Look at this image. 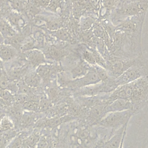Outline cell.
Returning <instances> with one entry per match:
<instances>
[{"instance_id": "11", "label": "cell", "mask_w": 148, "mask_h": 148, "mask_svg": "<svg viewBox=\"0 0 148 148\" xmlns=\"http://www.w3.org/2000/svg\"><path fill=\"white\" fill-rule=\"evenodd\" d=\"M128 123L121 127L116 132L114 135L106 142L105 148H118L121 142L124 133L126 131Z\"/></svg>"}, {"instance_id": "27", "label": "cell", "mask_w": 148, "mask_h": 148, "mask_svg": "<svg viewBox=\"0 0 148 148\" xmlns=\"http://www.w3.org/2000/svg\"><path fill=\"white\" fill-rule=\"evenodd\" d=\"M10 80L6 71L4 68L1 69L0 71V88L6 89Z\"/></svg>"}, {"instance_id": "35", "label": "cell", "mask_w": 148, "mask_h": 148, "mask_svg": "<svg viewBox=\"0 0 148 148\" xmlns=\"http://www.w3.org/2000/svg\"><path fill=\"white\" fill-rule=\"evenodd\" d=\"M3 42H4V38L0 32V42L1 43H3Z\"/></svg>"}, {"instance_id": "4", "label": "cell", "mask_w": 148, "mask_h": 148, "mask_svg": "<svg viewBox=\"0 0 148 148\" xmlns=\"http://www.w3.org/2000/svg\"><path fill=\"white\" fill-rule=\"evenodd\" d=\"M101 81L102 80L95 68L94 65H91L89 71L85 75L75 79L63 80V85L66 86L68 88L76 90L84 87L95 84Z\"/></svg>"}, {"instance_id": "17", "label": "cell", "mask_w": 148, "mask_h": 148, "mask_svg": "<svg viewBox=\"0 0 148 148\" xmlns=\"http://www.w3.org/2000/svg\"><path fill=\"white\" fill-rule=\"evenodd\" d=\"M57 67V66H53L51 64L45 63L37 66L36 72L42 79H47L56 71Z\"/></svg>"}, {"instance_id": "25", "label": "cell", "mask_w": 148, "mask_h": 148, "mask_svg": "<svg viewBox=\"0 0 148 148\" xmlns=\"http://www.w3.org/2000/svg\"><path fill=\"white\" fill-rule=\"evenodd\" d=\"M40 136L38 133L34 132L25 139V142L30 148H34L36 146Z\"/></svg>"}, {"instance_id": "31", "label": "cell", "mask_w": 148, "mask_h": 148, "mask_svg": "<svg viewBox=\"0 0 148 148\" xmlns=\"http://www.w3.org/2000/svg\"><path fill=\"white\" fill-rule=\"evenodd\" d=\"M60 6V0H50L49 5H47V8L49 10L51 11L56 12L58 8H59Z\"/></svg>"}, {"instance_id": "6", "label": "cell", "mask_w": 148, "mask_h": 148, "mask_svg": "<svg viewBox=\"0 0 148 148\" xmlns=\"http://www.w3.org/2000/svg\"><path fill=\"white\" fill-rule=\"evenodd\" d=\"M125 110H133L132 103L127 99L118 98L108 105H105L104 113L105 115L109 112H119ZM135 112V111H134Z\"/></svg>"}, {"instance_id": "15", "label": "cell", "mask_w": 148, "mask_h": 148, "mask_svg": "<svg viewBox=\"0 0 148 148\" xmlns=\"http://www.w3.org/2000/svg\"><path fill=\"white\" fill-rule=\"evenodd\" d=\"M23 79L24 82L32 88L38 87L42 81L41 77L36 73V72L27 73Z\"/></svg>"}, {"instance_id": "18", "label": "cell", "mask_w": 148, "mask_h": 148, "mask_svg": "<svg viewBox=\"0 0 148 148\" xmlns=\"http://www.w3.org/2000/svg\"><path fill=\"white\" fill-rule=\"evenodd\" d=\"M27 69L24 67H14L6 71L10 80H18L21 79L26 73Z\"/></svg>"}, {"instance_id": "24", "label": "cell", "mask_w": 148, "mask_h": 148, "mask_svg": "<svg viewBox=\"0 0 148 148\" xmlns=\"http://www.w3.org/2000/svg\"><path fill=\"white\" fill-rule=\"evenodd\" d=\"M39 100H36V99L28 100L22 104L23 108L29 112H38L39 111Z\"/></svg>"}, {"instance_id": "37", "label": "cell", "mask_w": 148, "mask_h": 148, "mask_svg": "<svg viewBox=\"0 0 148 148\" xmlns=\"http://www.w3.org/2000/svg\"><path fill=\"white\" fill-rule=\"evenodd\" d=\"M1 44H2V43H1V42H0V45H1Z\"/></svg>"}, {"instance_id": "28", "label": "cell", "mask_w": 148, "mask_h": 148, "mask_svg": "<svg viewBox=\"0 0 148 148\" xmlns=\"http://www.w3.org/2000/svg\"><path fill=\"white\" fill-rule=\"evenodd\" d=\"M0 99L6 102H10L14 101V95L7 89L0 88Z\"/></svg>"}, {"instance_id": "12", "label": "cell", "mask_w": 148, "mask_h": 148, "mask_svg": "<svg viewBox=\"0 0 148 148\" xmlns=\"http://www.w3.org/2000/svg\"><path fill=\"white\" fill-rule=\"evenodd\" d=\"M6 20L17 31H21V29L25 26V21L21 14L16 12H10L8 14Z\"/></svg>"}, {"instance_id": "32", "label": "cell", "mask_w": 148, "mask_h": 148, "mask_svg": "<svg viewBox=\"0 0 148 148\" xmlns=\"http://www.w3.org/2000/svg\"><path fill=\"white\" fill-rule=\"evenodd\" d=\"M37 148H46V140L44 138H40L37 145Z\"/></svg>"}, {"instance_id": "10", "label": "cell", "mask_w": 148, "mask_h": 148, "mask_svg": "<svg viewBox=\"0 0 148 148\" xmlns=\"http://www.w3.org/2000/svg\"><path fill=\"white\" fill-rule=\"evenodd\" d=\"M91 66L85 61H80L71 71L69 79H75L83 76L89 71Z\"/></svg>"}, {"instance_id": "33", "label": "cell", "mask_w": 148, "mask_h": 148, "mask_svg": "<svg viewBox=\"0 0 148 148\" xmlns=\"http://www.w3.org/2000/svg\"><path fill=\"white\" fill-rule=\"evenodd\" d=\"M125 134H126V131H125V132L124 133V134H123V138H122V139H121V142H120V145H119V146L118 148H123V144H124V139H125Z\"/></svg>"}, {"instance_id": "29", "label": "cell", "mask_w": 148, "mask_h": 148, "mask_svg": "<svg viewBox=\"0 0 148 148\" xmlns=\"http://www.w3.org/2000/svg\"><path fill=\"white\" fill-rule=\"evenodd\" d=\"M82 56L84 60L91 65L97 64L93 53H91L88 50H84L82 53Z\"/></svg>"}, {"instance_id": "19", "label": "cell", "mask_w": 148, "mask_h": 148, "mask_svg": "<svg viewBox=\"0 0 148 148\" xmlns=\"http://www.w3.org/2000/svg\"><path fill=\"white\" fill-rule=\"evenodd\" d=\"M42 18L45 21V24L46 28L49 30L53 31L61 28L62 23L60 19L57 18Z\"/></svg>"}, {"instance_id": "1", "label": "cell", "mask_w": 148, "mask_h": 148, "mask_svg": "<svg viewBox=\"0 0 148 148\" xmlns=\"http://www.w3.org/2000/svg\"><path fill=\"white\" fill-rule=\"evenodd\" d=\"M118 98L130 101L133 105V110L138 112L148 104V76L117 87L109 94L105 105Z\"/></svg>"}, {"instance_id": "23", "label": "cell", "mask_w": 148, "mask_h": 148, "mask_svg": "<svg viewBox=\"0 0 148 148\" xmlns=\"http://www.w3.org/2000/svg\"><path fill=\"white\" fill-rule=\"evenodd\" d=\"M25 139L23 134H17L10 140L5 148H21Z\"/></svg>"}, {"instance_id": "3", "label": "cell", "mask_w": 148, "mask_h": 148, "mask_svg": "<svg viewBox=\"0 0 148 148\" xmlns=\"http://www.w3.org/2000/svg\"><path fill=\"white\" fill-rule=\"evenodd\" d=\"M136 113L132 110H125L106 113L97 123L106 128H119L128 123L131 117Z\"/></svg>"}, {"instance_id": "8", "label": "cell", "mask_w": 148, "mask_h": 148, "mask_svg": "<svg viewBox=\"0 0 148 148\" xmlns=\"http://www.w3.org/2000/svg\"><path fill=\"white\" fill-rule=\"evenodd\" d=\"M18 52L16 49L9 45L2 43L0 45V59L2 62L13 60L17 56Z\"/></svg>"}, {"instance_id": "21", "label": "cell", "mask_w": 148, "mask_h": 148, "mask_svg": "<svg viewBox=\"0 0 148 148\" xmlns=\"http://www.w3.org/2000/svg\"><path fill=\"white\" fill-rule=\"evenodd\" d=\"M17 84L18 86V92L17 94H23L27 95H34L33 94V89L28 86L23 80V79L17 80Z\"/></svg>"}, {"instance_id": "5", "label": "cell", "mask_w": 148, "mask_h": 148, "mask_svg": "<svg viewBox=\"0 0 148 148\" xmlns=\"http://www.w3.org/2000/svg\"><path fill=\"white\" fill-rule=\"evenodd\" d=\"M25 59L34 68L39 65L46 63V58L44 53L38 49H33L23 52Z\"/></svg>"}, {"instance_id": "30", "label": "cell", "mask_w": 148, "mask_h": 148, "mask_svg": "<svg viewBox=\"0 0 148 148\" xmlns=\"http://www.w3.org/2000/svg\"><path fill=\"white\" fill-rule=\"evenodd\" d=\"M49 105V102L46 97H42L39 100V111L46 110Z\"/></svg>"}, {"instance_id": "13", "label": "cell", "mask_w": 148, "mask_h": 148, "mask_svg": "<svg viewBox=\"0 0 148 148\" xmlns=\"http://www.w3.org/2000/svg\"><path fill=\"white\" fill-rule=\"evenodd\" d=\"M105 105H96L90 111L88 117L90 122L91 123H98L105 116L104 113Z\"/></svg>"}, {"instance_id": "26", "label": "cell", "mask_w": 148, "mask_h": 148, "mask_svg": "<svg viewBox=\"0 0 148 148\" xmlns=\"http://www.w3.org/2000/svg\"><path fill=\"white\" fill-rule=\"evenodd\" d=\"M51 32L54 36L62 40L68 41L71 39L68 31L64 28H61L56 31H53Z\"/></svg>"}, {"instance_id": "22", "label": "cell", "mask_w": 148, "mask_h": 148, "mask_svg": "<svg viewBox=\"0 0 148 148\" xmlns=\"http://www.w3.org/2000/svg\"><path fill=\"white\" fill-rule=\"evenodd\" d=\"M35 118V115L34 113L32 112H28L23 113L20 118V119L18 121L19 124L21 127H26L34 121V119Z\"/></svg>"}, {"instance_id": "36", "label": "cell", "mask_w": 148, "mask_h": 148, "mask_svg": "<svg viewBox=\"0 0 148 148\" xmlns=\"http://www.w3.org/2000/svg\"><path fill=\"white\" fill-rule=\"evenodd\" d=\"M3 68V62L0 59V69Z\"/></svg>"}, {"instance_id": "14", "label": "cell", "mask_w": 148, "mask_h": 148, "mask_svg": "<svg viewBox=\"0 0 148 148\" xmlns=\"http://www.w3.org/2000/svg\"><path fill=\"white\" fill-rule=\"evenodd\" d=\"M25 37L20 32H17L15 35L4 39L3 43L9 45L14 49H16L18 51H20L21 47L23 44Z\"/></svg>"}, {"instance_id": "16", "label": "cell", "mask_w": 148, "mask_h": 148, "mask_svg": "<svg viewBox=\"0 0 148 148\" xmlns=\"http://www.w3.org/2000/svg\"><path fill=\"white\" fill-rule=\"evenodd\" d=\"M0 32L4 39L13 36L17 34L14 28L5 19H0Z\"/></svg>"}, {"instance_id": "7", "label": "cell", "mask_w": 148, "mask_h": 148, "mask_svg": "<svg viewBox=\"0 0 148 148\" xmlns=\"http://www.w3.org/2000/svg\"><path fill=\"white\" fill-rule=\"evenodd\" d=\"M148 3L140 5V3L136 2H132L124 5L121 9H120L117 13L119 15L121 16H132L139 14L142 10H144V8H147L146 5Z\"/></svg>"}, {"instance_id": "2", "label": "cell", "mask_w": 148, "mask_h": 148, "mask_svg": "<svg viewBox=\"0 0 148 148\" xmlns=\"http://www.w3.org/2000/svg\"><path fill=\"white\" fill-rule=\"evenodd\" d=\"M144 76H148V64L145 58L140 57L138 62L117 77L113 78V80L117 87Z\"/></svg>"}, {"instance_id": "34", "label": "cell", "mask_w": 148, "mask_h": 148, "mask_svg": "<svg viewBox=\"0 0 148 148\" xmlns=\"http://www.w3.org/2000/svg\"><path fill=\"white\" fill-rule=\"evenodd\" d=\"M21 148H30V147H29V146H28L27 144L25 143V140H24V143H23V145H22V146H21Z\"/></svg>"}, {"instance_id": "20", "label": "cell", "mask_w": 148, "mask_h": 148, "mask_svg": "<svg viewBox=\"0 0 148 148\" xmlns=\"http://www.w3.org/2000/svg\"><path fill=\"white\" fill-rule=\"evenodd\" d=\"M14 126L13 122L9 117H2L0 119V134L13 130Z\"/></svg>"}, {"instance_id": "9", "label": "cell", "mask_w": 148, "mask_h": 148, "mask_svg": "<svg viewBox=\"0 0 148 148\" xmlns=\"http://www.w3.org/2000/svg\"><path fill=\"white\" fill-rule=\"evenodd\" d=\"M43 53L46 58L60 60L66 54V51L60 47L50 46L45 49Z\"/></svg>"}]
</instances>
